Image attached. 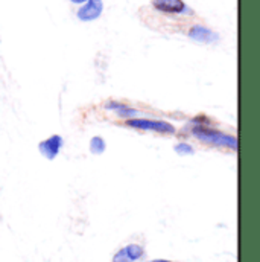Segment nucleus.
Returning a JSON list of instances; mask_svg holds the SVG:
<instances>
[{"label":"nucleus","instance_id":"nucleus-1","mask_svg":"<svg viewBox=\"0 0 260 262\" xmlns=\"http://www.w3.org/2000/svg\"><path fill=\"white\" fill-rule=\"evenodd\" d=\"M192 136L201 142H205L208 145L218 146V148H228L231 151H238V139L231 134H227L224 131L216 130L213 127H192Z\"/></svg>","mask_w":260,"mask_h":262},{"label":"nucleus","instance_id":"nucleus-2","mask_svg":"<svg viewBox=\"0 0 260 262\" xmlns=\"http://www.w3.org/2000/svg\"><path fill=\"white\" fill-rule=\"evenodd\" d=\"M127 125L134 130L154 131V133H160V134H175V127L171 122L161 121V119L134 118V119L127 121Z\"/></svg>","mask_w":260,"mask_h":262},{"label":"nucleus","instance_id":"nucleus-3","mask_svg":"<svg viewBox=\"0 0 260 262\" xmlns=\"http://www.w3.org/2000/svg\"><path fill=\"white\" fill-rule=\"evenodd\" d=\"M152 8L169 15H194V9L184 0H152Z\"/></svg>","mask_w":260,"mask_h":262},{"label":"nucleus","instance_id":"nucleus-4","mask_svg":"<svg viewBox=\"0 0 260 262\" xmlns=\"http://www.w3.org/2000/svg\"><path fill=\"white\" fill-rule=\"evenodd\" d=\"M63 145H64L63 137L60 134H52V136H49L48 139H44V140H41L38 143V151L44 159L55 160L58 157V154L61 152Z\"/></svg>","mask_w":260,"mask_h":262},{"label":"nucleus","instance_id":"nucleus-5","mask_svg":"<svg viewBox=\"0 0 260 262\" xmlns=\"http://www.w3.org/2000/svg\"><path fill=\"white\" fill-rule=\"evenodd\" d=\"M187 37L194 41L198 43H204V45H213L219 41V35L218 32L211 31L210 28L204 26V25H194L187 29Z\"/></svg>","mask_w":260,"mask_h":262},{"label":"nucleus","instance_id":"nucleus-6","mask_svg":"<svg viewBox=\"0 0 260 262\" xmlns=\"http://www.w3.org/2000/svg\"><path fill=\"white\" fill-rule=\"evenodd\" d=\"M104 2L102 0H87L76 12L78 20L81 21H93L102 15Z\"/></svg>","mask_w":260,"mask_h":262},{"label":"nucleus","instance_id":"nucleus-7","mask_svg":"<svg viewBox=\"0 0 260 262\" xmlns=\"http://www.w3.org/2000/svg\"><path fill=\"white\" fill-rule=\"evenodd\" d=\"M145 256V249L140 244H128L122 249H119L114 255L111 262H137Z\"/></svg>","mask_w":260,"mask_h":262},{"label":"nucleus","instance_id":"nucleus-8","mask_svg":"<svg viewBox=\"0 0 260 262\" xmlns=\"http://www.w3.org/2000/svg\"><path fill=\"white\" fill-rule=\"evenodd\" d=\"M105 108L114 112L119 118H124V119H127V121H128V119H134V118L138 115V112H137L135 108L130 107L128 104L119 102V101H108V102L105 104Z\"/></svg>","mask_w":260,"mask_h":262},{"label":"nucleus","instance_id":"nucleus-9","mask_svg":"<svg viewBox=\"0 0 260 262\" xmlns=\"http://www.w3.org/2000/svg\"><path fill=\"white\" fill-rule=\"evenodd\" d=\"M105 149H107V142H105L104 137H101V136L91 137V140H90V151L94 156H101L102 152H105Z\"/></svg>","mask_w":260,"mask_h":262},{"label":"nucleus","instance_id":"nucleus-10","mask_svg":"<svg viewBox=\"0 0 260 262\" xmlns=\"http://www.w3.org/2000/svg\"><path fill=\"white\" fill-rule=\"evenodd\" d=\"M174 149H175V152L180 154V156H192V154L195 152L194 146H192L191 143H187V142H181V143L175 145Z\"/></svg>","mask_w":260,"mask_h":262},{"label":"nucleus","instance_id":"nucleus-11","mask_svg":"<svg viewBox=\"0 0 260 262\" xmlns=\"http://www.w3.org/2000/svg\"><path fill=\"white\" fill-rule=\"evenodd\" d=\"M192 124H194V125H199V127H211L210 118H207V116H204V115L195 116V118L192 119Z\"/></svg>","mask_w":260,"mask_h":262},{"label":"nucleus","instance_id":"nucleus-12","mask_svg":"<svg viewBox=\"0 0 260 262\" xmlns=\"http://www.w3.org/2000/svg\"><path fill=\"white\" fill-rule=\"evenodd\" d=\"M72 3H75V5H84L87 0H70Z\"/></svg>","mask_w":260,"mask_h":262},{"label":"nucleus","instance_id":"nucleus-13","mask_svg":"<svg viewBox=\"0 0 260 262\" xmlns=\"http://www.w3.org/2000/svg\"><path fill=\"white\" fill-rule=\"evenodd\" d=\"M148 262H172V261H169V259H152V261H148Z\"/></svg>","mask_w":260,"mask_h":262}]
</instances>
